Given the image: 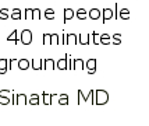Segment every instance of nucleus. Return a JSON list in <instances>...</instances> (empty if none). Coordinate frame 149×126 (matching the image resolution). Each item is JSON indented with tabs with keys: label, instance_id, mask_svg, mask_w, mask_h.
<instances>
[{
	"label": "nucleus",
	"instance_id": "f03ea898",
	"mask_svg": "<svg viewBox=\"0 0 149 126\" xmlns=\"http://www.w3.org/2000/svg\"><path fill=\"white\" fill-rule=\"evenodd\" d=\"M31 39H32L31 32H29V31H24V32H22V42H24V44H29Z\"/></svg>",
	"mask_w": 149,
	"mask_h": 126
},
{
	"label": "nucleus",
	"instance_id": "0eeeda50",
	"mask_svg": "<svg viewBox=\"0 0 149 126\" xmlns=\"http://www.w3.org/2000/svg\"><path fill=\"white\" fill-rule=\"evenodd\" d=\"M104 18H111V15H113V14H111V10L110 8H107V10H104Z\"/></svg>",
	"mask_w": 149,
	"mask_h": 126
},
{
	"label": "nucleus",
	"instance_id": "20e7f679",
	"mask_svg": "<svg viewBox=\"0 0 149 126\" xmlns=\"http://www.w3.org/2000/svg\"><path fill=\"white\" fill-rule=\"evenodd\" d=\"M99 15H100V14H99V10H96V8H93V10H91V11H89V17H91V18H93V20L99 18Z\"/></svg>",
	"mask_w": 149,
	"mask_h": 126
},
{
	"label": "nucleus",
	"instance_id": "f8f14e48",
	"mask_svg": "<svg viewBox=\"0 0 149 126\" xmlns=\"http://www.w3.org/2000/svg\"><path fill=\"white\" fill-rule=\"evenodd\" d=\"M33 65H35V67L38 69L39 65H40V60H36V59H35V60H33Z\"/></svg>",
	"mask_w": 149,
	"mask_h": 126
},
{
	"label": "nucleus",
	"instance_id": "423d86ee",
	"mask_svg": "<svg viewBox=\"0 0 149 126\" xmlns=\"http://www.w3.org/2000/svg\"><path fill=\"white\" fill-rule=\"evenodd\" d=\"M88 66H89V73L95 72V60H89L88 62Z\"/></svg>",
	"mask_w": 149,
	"mask_h": 126
},
{
	"label": "nucleus",
	"instance_id": "6e6552de",
	"mask_svg": "<svg viewBox=\"0 0 149 126\" xmlns=\"http://www.w3.org/2000/svg\"><path fill=\"white\" fill-rule=\"evenodd\" d=\"M110 42V39H109V37L104 34V35H102V44H109Z\"/></svg>",
	"mask_w": 149,
	"mask_h": 126
},
{
	"label": "nucleus",
	"instance_id": "f257e3e1",
	"mask_svg": "<svg viewBox=\"0 0 149 126\" xmlns=\"http://www.w3.org/2000/svg\"><path fill=\"white\" fill-rule=\"evenodd\" d=\"M96 95H97V98H96V102H97V104H106V102H107V94L104 93V91L99 90Z\"/></svg>",
	"mask_w": 149,
	"mask_h": 126
},
{
	"label": "nucleus",
	"instance_id": "9b49d317",
	"mask_svg": "<svg viewBox=\"0 0 149 126\" xmlns=\"http://www.w3.org/2000/svg\"><path fill=\"white\" fill-rule=\"evenodd\" d=\"M19 11L18 10H15V11H13V18H19Z\"/></svg>",
	"mask_w": 149,
	"mask_h": 126
},
{
	"label": "nucleus",
	"instance_id": "39448f33",
	"mask_svg": "<svg viewBox=\"0 0 149 126\" xmlns=\"http://www.w3.org/2000/svg\"><path fill=\"white\" fill-rule=\"evenodd\" d=\"M78 18H81V20H82V18H86V17H88V14H86V11H85L84 8H81V10H78Z\"/></svg>",
	"mask_w": 149,
	"mask_h": 126
},
{
	"label": "nucleus",
	"instance_id": "7ed1b4c3",
	"mask_svg": "<svg viewBox=\"0 0 149 126\" xmlns=\"http://www.w3.org/2000/svg\"><path fill=\"white\" fill-rule=\"evenodd\" d=\"M28 60L26 59H19L18 60V67L21 69V70H25V69H28Z\"/></svg>",
	"mask_w": 149,
	"mask_h": 126
},
{
	"label": "nucleus",
	"instance_id": "9d476101",
	"mask_svg": "<svg viewBox=\"0 0 149 126\" xmlns=\"http://www.w3.org/2000/svg\"><path fill=\"white\" fill-rule=\"evenodd\" d=\"M58 67H60V69H64V67H65V60H61V62H58Z\"/></svg>",
	"mask_w": 149,
	"mask_h": 126
},
{
	"label": "nucleus",
	"instance_id": "1a4fd4ad",
	"mask_svg": "<svg viewBox=\"0 0 149 126\" xmlns=\"http://www.w3.org/2000/svg\"><path fill=\"white\" fill-rule=\"evenodd\" d=\"M54 15H53V10H47L46 11V18H53Z\"/></svg>",
	"mask_w": 149,
	"mask_h": 126
},
{
	"label": "nucleus",
	"instance_id": "ddd939ff",
	"mask_svg": "<svg viewBox=\"0 0 149 126\" xmlns=\"http://www.w3.org/2000/svg\"><path fill=\"white\" fill-rule=\"evenodd\" d=\"M46 65H47V67H50V69H52V67H53V62H52V60H47V63H46Z\"/></svg>",
	"mask_w": 149,
	"mask_h": 126
}]
</instances>
